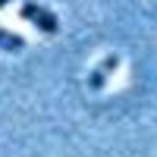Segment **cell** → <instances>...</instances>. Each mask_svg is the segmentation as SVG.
Returning a JSON list of instances; mask_svg holds the SVG:
<instances>
[{
	"label": "cell",
	"mask_w": 157,
	"mask_h": 157,
	"mask_svg": "<svg viewBox=\"0 0 157 157\" xmlns=\"http://www.w3.org/2000/svg\"><path fill=\"white\" fill-rule=\"evenodd\" d=\"M19 16H22L25 22H32L41 35H57V32H60V19H57L50 10H44L41 3H35V0H25Z\"/></svg>",
	"instance_id": "6da1fadb"
},
{
	"label": "cell",
	"mask_w": 157,
	"mask_h": 157,
	"mask_svg": "<svg viewBox=\"0 0 157 157\" xmlns=\"http://www.w3.org/2000/svg\"><path fill=\"white\" fill-rule=\"evenodd\" d=\"M116 66H120V57L116 54H110V57H104L101 60V66H94V72L88 75V88H94V91H101L104 85H107V78L116 72Z\"/></svg>",
	"instance_id": "7a4b0ae2"
},
{
	"label": "cell",
	"mask_w": 157,
	"mask_h": 157,
	"mask_svg": "<svg viewBox=\"0 0 157 157\" xmlns=\"http://www.w3.org/2000/svg\"><path fill=\"white\" fill-rule=\"evenodd\" d=\"M22 47H25V38L22 35L0 29V50H22Z\"/></svg>",
	"instance_id": "3957f363"
},
{
	"label": "cell",
	"mask_w": 157,
	"mask_h": 157,
	"mask_svg": "<svg viewBox=\"0 0 157 157\" xmlns=\"http://www.w3.org/2000/svg\"><path fill=\"white\" fill-rule=\"evenodd\" d=\"M13 3V0H0V10H3V6H10Z\"/></svg>",
	"instance_id": "277c9868"
}]
</instances>
